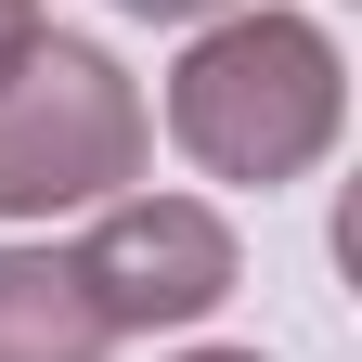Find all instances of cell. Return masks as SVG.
<instances>
[{"label": "cell", "mask_w": 362, "mask_h": 362, "mask_svg": "<svg viewBox=\"0 0 362 362\" xmlns=\"http://www.w3.org/2000/svg\"><path fill=\"white\" fill-rule=\"evenodd\" d=\"M349 117V65L310 13H207L194 52L168 65V143L194 156L207 181H310Z\"/></svg>", "instance_id": "6da1fadb"}, {"label": "cell", "mask_w": 362, "mask_h": 362, "mask_svg": "<svg viewBox=\"0 0 362 362\" xmlns=\"http://www.w3.org/2000/svg\"><path fill=\"white\" fill-rule=\"evenodd\" d=\"M143 90L117 78V52L90 39H26L0 65V220H65L104 207L117 181H143Z\"/></svg>", "instance_id": "7a4b0ae2"}, {"label": "cell", "mask_w": 362, "mask_h": 362, "mask_svg": "<svg viewBox=\"0 0 362 362\" xmlns=\"http://www.w3.org/2000/svg\"><path fill=\"white\" fill-rule=\"evenodd\" d=\"M233 220L207 194H104V233L78 246V285L104 310V337H168V324H207L233 298Z\"/></svg>", "instance_id": "3957f363"}, {"label": "cell", "mask_w": 362, "mask_h": 362, "mask_svg": "<svg viewBox=\"0 0 362 362\" xmlns=\"http://www.w3.org/2000/svg\"><path fill=\"white\" fill-rule=\"evenodd\" d=\"M104 310H90L78 259L52 246H0V362H104Z\"/></svg>", "instance_id": "277c9868"}, {"label": "cell", "mask_w": 362, "mask_h": 362, "mask_svg": "<svg viewBox=\"0 0 362 362\" xmlns=\"http://www.w3.org/2000/svg\"><path fill=\"white\" fill-rule=\"evenodd\" d=\"M117 13H143V26H207V13H233V0H117Z\"/></svg>", "instance_id": "5b68a950"}, {"label": "cell", "mask_w": 362, "mask_h": 362, "mask_svg": "<svg viewBox=\"0 0 362 362\" xmlns=\"http://www.w3.org/2000/svg\"><path fill=\"white\" fill-rule=\"evenodd\" d=\"M26 39H39V0H0V65H13Z\"/></svg>", "instance_id": "8992f818"}, {"label": "cell", "mask_w": 362, "mask_h": 362, "mask_svg": "<svg viewBox=\"0 0 362 362\" xmlns=\"http://www.w3.org/2000/svg\"><path fill=\"white\" fill-rule=\"evenodd\" d=\"M181 362H259V349H181Z\"/></svg>", "instance_id": "52a82bcc"}]
</instances>
